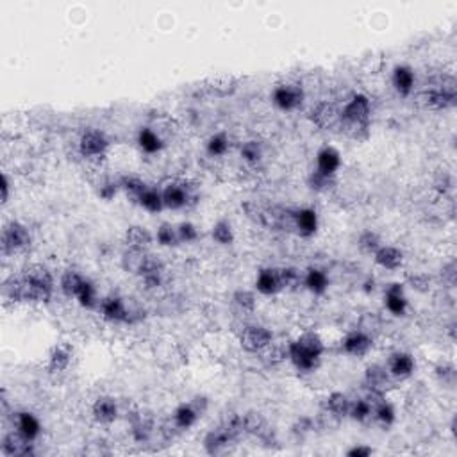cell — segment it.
<instances>
[{
	"mask_svg": "<svg viewBox=\"0 0 457 457\" xmlns=\"http://www.w3.org/2000/svg\"><path fill=\"white\" fill-rule=\"evenodd\" d=\"M325 354V343L315 331H305L288 343V361L300 373H312L320 368Z\"/></svg>",
	"mask_w": 457,
	"mask_h": 457,
	"instance_id": "1",
	"label": "cell"
},
{
	"mask_svg": "<svg viewBox=\"0 0 457 457\" xmlns=\"http://www.w3.org/2000/svg\"><path fill=\"white\" fill-rule=\"evenodd\" d=\"M23 304H47L52 300L56 281L52 271L40 263H34L22 271Z\"/></svg>",
	"mask_w": 457,
	"mask_h": 457,
	"instance_id": "2",
	"label": "cell"
},
{
	"mask_svg": "<svg viewBox=\"0 0 457 457\" xmlns=\"http://www.w3.org/2000/svg\"><path fill=\"white\" fill-rule=\"evenodd\" d=\"M243 436L245 434H243L242 427V414L232 413L218 427L205 434L204 450L209 456H222V453L229 452V448L236 445Z\"/></svg>",
	"mask_w": 457,
	"mask_h": 457,
	"instance_id": "3",
	"label": "cell"
},
{
	"mask_svg": "<svg viewBox=\"0 0 457 457\" xmlns=\"http://www.w3.org/2000/svg\"><path fill=\"white\" fill-rule=\"evenodd\" d=\"M457 101V82L456 77L450 74H443L431 81L422 95V102L427 109L432 111H446L453 108Z\"/></svg>",
	"mask_w": 457,
	"mask_h": 457,
	"instance_id": "4",
	"label": "cell"
},
{
	"mask_svg": "<svg viewBox=\"0 0 457 457\" xmlns=\"http://www.w3.org/2000/svg\"><path fill=\"white\" fill-rule=\"evenodd\" d=\"M161 193H163L164 209H170V211H181L197 202V188L193 186V182L186 181V179H175V181L167 182Z\"/></svg>",
	"mask_w": 457,
	"mask_h": 457,
	"instance_id": "5",
	"label": "cell"
},
{
	"mask_svg": "<svg viewBox=\"0 0 457 457\" xmlns=\"http://www.w3.org/2000/svg\"><path fill=\"white\" fill-rule=\"evenodd\" d=\"M33 243V235H30L29 227L23 225L18 220H11L2 229V238H0V247L2 254L6 257L15 256V254L27 250Z\"/></svg>",
	"mask_w": 457,
	"mask_h": 457,
	"instance_id": "6",
	"label": "cell"
},
{
	"mask_svg": "<svg viewBox=\"0 0 457 457\" xmlns=\"http://www.w3.org/2000/svg\"><path fill=\"white\" fill-rule=\"evenodd\" d=\"M304 101L305 91L297 82H281L271 91V104L284 113H293L300 109Z\"/></svg>",
	"mask_w": 457,
	"mask_h": 457,
	"instance_id": "7",
	"label": "cell"
},
{
	"mask_svg": "<svg viewBox=\"0 0 457 457\" xmlns=\"http://www.w3.org/2000/svg\"><path fill=\"white\" fill-rule=\"evenodd\" d=\"M77 147H79V154H81L84 159L98 161V159H104L109 147H111V142H109V138L102 132V130L88 129L81 134Z\"/></svg>",
	"mask_w": 457,
	"mask_h": 457,
	"instance_id": "8",
	"label": "cell"
},
{
	"mask_svg": "<svg viewBox=\"0 0 457 457\" xmlns=\"http://www.w3.org/2000/svg\"><path fill=\"white\" fill-rule=\"evenodd\" d=\"M372 120V101L364 94H354L339 109V123H364Z\"/></svg>",
	"mask_w": 457,
	"mask_h": 457,
	"instance_id": "9",
	"label": "cell"
},
{
	"mask_svg": "<svg viewBox=\"0 0 457 457\" xmlns=\"http://www.w3.org/2000/svg\"><path fill=\"white\" fill-rule=\"evenodd\" d=\"M98 311H101L102 318H104L106 322H109V324L130 325L132 305L127 304L125 298L118 297V295H108V297L101 298Z\"/></svg>",
	"mask_w": 457,
	"mask_h": 457,
	"instance_id": "10",
	"label": "cell"
},
{
	"mask_svg": "<svg viewBox=\"0 0 457 457\" xmlns=\"http://www.w3.org/2000/svg\"><path fill=\"white\" fill-rule=\"evenodd\" d=\"M271 342H273V334L264 325H245L239 332V345L249 354H261Z\"/></svg>",
	"mask_w": 457,
	"mask_h": 457,
	"instance_id": "11",
	"label": "cell"
},
{
	"mask_svg": "<svg viewBox=\"0 0 457 457\" xmlns=\"http://www.w3.org/2000/svg\"><path fill=\"white\" fill-rule=\"evenodd\" d=\"M293 213L295 209L284 208V205H271V208L261 209L257 218L271 231H293Z\"/></svg>",
	"mask_w": 457,
	"mask_h": 457,
	"instance_id": "12",
	"label": "cell"
},
{
	"mask_svg": "<svg viewBox=\"0 0 457 457\" xmlns=\"http://www.w3.org/2000/svg\"><path fill=\"white\" fill-rule=\"evenodd\" d=\"M386 370L395 383L407 380L414 376V370H417V359H414V356L411 352L397 350V352H393L390 357H388Z\"/></svg>",
	"mask_w": 457,
	"mask_h": 457,
	"instance_id": "13",
	"label": "cell"
},
{
	"mask_svg": "<svg viewBox=\"0 0 457 457\" xmlns=\"http://www.w3.org/2000/svg\"><path fill=\"white\" fill-rule=\"evenodd\" d=\"M138 277L142 279L143 288L147 291L159 290L164 283V263L157 256L147 252L142 268H140Z\"/></svg>",
	"mask_w": 457,
	"mask_h": 457,
	"instance_id": "14",
	"label": "cell"
},
{
	"mask_svg": "<svg viewBox=\"0 0 457 457\" xmlns=\"http://www.w3.org/2000/svg\"><path fill=\"white\" fill-rule=\"evenodd\" d=\"M34 443L29 438H26L23 434H20L16 429L6 432L2 443H0V450L6 457H30L36 453Z\"/></svg>",
	"mask_w": 457,
	"mask_h": 457,
	"instance_id": "15",
	"label": "cell"
},
{
	"mask_svg": "<svg viewBox=\"0 0 457 457\" xmlns=\"http://www.w3.org/2000/svg\"><path fill=\"white\" fill-rule=\"evenodd\" d=\"M395 380L391 379V376L388 373L386 364H370L368 368L364 370V379L363 386L366 391H372V393L386 395L388 391L393 388Z\"/></svg>",
	"mask_w": 457,
	"mask_h": 457,
	"instance_id": "16",
	"label": "cell"
},
{
	"mask_svg": "<svg viewBox=\"0 0 457 457\" xmlns=\"http://www.w3.org/2000/svg\"><path fill=\"white\" fill-rule=\"evenodd\" d=\"M372 349H373V336L368 334V332L361 331V329H354V331H350L342 342L343 352L350 357H357V359L368 356Z\"/></svg>",
	"mask_w": 457,
	"mask_h": 457,
	"instance_id": "17",
	"label": "cell"
},
{
	"mask_svg": "<svg viewBox=\"0 0 457 457\" xmlns=\"http://www.w3.org/2000/svg\"><path fill=\"white\" fill-rule=\"evenodd\" d=\"M380 397H384V395L366 391V395H363V397L352 398L349 409L350 420L357 422V424H368V422H373V407H376V402L379 400Z\"/></svg>",
	"mask_w": 457,
	"mask_h": 457,
	"instance_id": "18",
	"label": "cell"
},
{
	"mask_svg": "<svg viewBox=\"0 0 457 457\" xmlns=\"http://www.w3.org/2000/svg\"><path fill=\"white\" fill-rule=\"evenodd\" d=\"M384 308L395 318H404L407 315L409 300L404 284L393 283L384 290Z\"/></svg>",
	"mask_w": 457,
	"mask_h": 457,
	"instance_id": "19",
	"label": "cell"
},
{
	"mask_svg": "<svg viewBox=\"0 0 457 457\" xmlns=\"http://www.w3.org/2000/svg\"><path fill=\"white\" fill-rule=\"evenodd\" d=\"M320 218L316 209L312 208H298L293 213V232L300 238L308 239L318 232Z\"/></svg>",
	"mask_w": 457,
	"mask_h": 457,
	"instance_id": "20",
	"label": "cell"
},
{
	"mask_svg": "<svg viewBox=\"0 0 457 457\" xmlns=\"http://www.w3.org/2000/svg\"><path fill=\"white\" fill-rule=\"evenodd\" d=\"M242 427L243 434L261 439L263 443H268L273 438L271 427L268 425L266 418H264L259 411H249V413L242 414Z\"/></svg>",
	"mask_w": 457,
	"mask_h": 457,
	"instance_id": "21",
	"label": "cell"
},
{
	"mask_svg": "<svg viewBox=\"0 0 457 457\" xmlns=\"http://www.w3.org/2000/svg\"><path fill=\"white\" fill-rule=\"evenodd\" d=\"M120 414V405L116 402L115 397L109 395H102L91 405V417L97 424L101 425H111L118 420Z\"/></svg>",
	"mask_w": 457,
	"mask_h": 457,
	"instance_id": "22",
	"label": "cell"
},
{
	"mask_svg": "<svg viewBox=\"0 0 457 457\" xmlns=\"http://www.w3.org/2000/svg\"><path fill=\"white\" fill-rule=\"evenodd\" d=\"M391 86L402 98L411 97L417 86V74L413 68L409 64H397L391 72Z\"/></svg>",
	"mask_w": 457,
	"mask_h": 457,
	"instance_id": "23",
	"label": "cell"
},
{
	"mask_svg": "<svg viewBox=\"0 0 457 457\" xmlns=\"http://www.w3.org/2000/svg\"><path fill=\"white\" fill-rule=\"evenodd\" d=\"M201 417H202L201 409H198L197 405L190 400V402H184V404H181L175 407L170 422H171V425L177 429V432H186V431H190L191 427H195V425H197V422L201 420Z\"/></svg>",
	"mask_w": 457,
	"mask_h": 457,
	"instance_id": "24",
	"label": "cell"
},
{
	"mask_svg": "<svg viewBox=\"0 0 457 457\" xmlns=\"http://www.w3.org/2000/svg\"><path fill=\"white\" fill-rule=\"evenodd\" d=\"M311 122L322 130L339 127V109L329 101L318 102V104L311 109Z\"/></svg>",
	"mask_w": 457,
	"mask_h": 457,
	"instance_id": "25",
	"label": "cell"
},
{
	"mask_svg": "<svg viewBox=\"0 0 457 457\" xmlns=\"http://www.w3.org/2000/svg\"><path fill=\"white\" fill-rule=\"evenodd\" d=\"M256 291L264 297H273L284 291L279 268H261L256 277Z\"/></svg>",
	"mask_w": 457,
	"mask_h": 457,
	"instance_id": "26",
	"label": "cell"
},
{
	"mask_svg": "<svg viewBox=\"0 0 457 457\" xmlns=\"http://www.w3.org/2000/svg\"><path fill=\"white\" fill-rule=\"evenodd\" d=\"M11 420L13 427H15L20 434L29 438L30 441H36L41 436V432H43V425H41L40 418L34 413H30V411H16V413H13Z\"/></svg>",
	"mask_w": 457,
	"mask_h": 457,
	"instance_id": "27",
	"label": "cell"
},
{
	"mask_svg": "<svg viewBox=\"0 0 457 457\" xmlns=\"http://www.w3.org/2000/svg\"><path fill=\"white\" fill-rule=\"evenodd\" d=\"M136 143H138V149L142 150L145 156H156L161 150L164 149V138L163 134L159 132L154 127H142L138 130V136H136Z\"/></svg>",
	"mask_w": 457,
	"mask_h": 457,
	"instance_id": "28",
	"label": "cell"
},
{
	"mask_svg": "<svg viewBox=\"0 0 457 457\" xmlns=\"http://www.w3.org/2000/svg\"><path fill=\"white\" fill-rule=\"evenodd\" d=\"M342 164H343L342 152H339L336 147L325 145L318 150V154H316V168L315 170L322 171V174L338 175Z\"/></svg>",
	"mask_w": 457,
	"mask_h": 457,
	"instance_id": "29",
	"label": "cell"
},
{
	"mask_svg": "<svg viewBox=\"0 0 457 457\" xmlns=\"http://www.w3.org/2000/svg\"><path fill=\"white\" fill-rule=\"evenodd\" d=\"M156 422L150 414L138 413L134 414L132 420H130V436L136 443H149L156 434Z\"/></svg>",
	"mask_w": 457,
	"mask_h": 457,
	"instance_id": "30",
	"label": "cell"
},
{
	"mask_svg": "<svg viewBox=\"0 0 457 457\" xmlns=\"http://www.w3.org/2000/svg\"><path fill=\"white\" fill-rule=\"evenodd\" d=\"M154 239H156V236L143 225L129 227L125 231V236H123L127 249L143 250V252H149L150 247L154 245Z\"/></svg>",
	"mask_w": 457,
	"mask_h": 457,
	"instance_id": "31",
	"label": "cell"
},
{
	"mask_svg": "<svg viewBox=\"0 0 457 457\" xmlns=\"http://www.w3.org/2000/svg\"><path fill=\"white\" fill-rule=\"evenodd\" d=\"M404 259H405L404 250L393 245H383L376 254H373V261H376L377 266L390 271L400 270L402 264H404Z\"/></svg>",
	"mask_w": 457,
	"mask_h": 457,
	"instance_id": "32",
	"label": "cell"
},
{
	"mask_svg": "<svg viewBox=\"0 0 457 457\" xmlns=\"http://www.w3.org/2000/svg\"><path fill=\"white\" fill-rule=\"evenodd\" d=\"M74 350L67 343H57L50 349L49 359H47V370L50 373H61L70 366Z\"/></svg>",
	"mask_w": 457,
	"mask_h": 457,
	"instance_id": "33",
	"label": "cell"
},
{
	"mask_svg": "<svg viewBox=\"0 0 457 457\" xmlns=\"http://www.w3.org/2000/svg\"><path fill=\"white\" fill-rule=\"evenodd\" d=\"M329 286H331V279L325 270L311 266L304 271V288L309 293L320 297V295L327 293Z\"/></svg>",
	"mask_w": 457,
	"mask_h": 457,
	"instance_id": "34",
	"label": "cell"
},
{
	"mask_svg": "<svg viewBox=\"0 0 457 457\" xmlns=\"http://www.w3.org/2000/svg\"><path fill=\"white\" fill-rule=\"evenodd\" d=\"M350 400L352 398L349 397L343 391H332L331 395H327L324 400V411H327L329 414H332L338 420H345L349 418V409H350Z\"/></svg>",
	"mask_w": 457,
	"mask_h": 457,
	"instance_id": "35",
	"label": "cell"
},
{
	"mask_svg": "<svg viewBox=\"0 0 457 457\" xmlns=\"http://www.w3.org/2000/svg\"><path fill=\"white\" fill-rule=\"evenodd\" d=\"M147 188H149V184L142 177H136V175H122L120 177V191L136 205H138L140 197L145 193Z\"/></svg>",
	"mask_w": 457,
	"mask_h": 457,
	"instance_id": "36",
	"label": "cell"
},
{
	"mask_svg": "<svg viewBox=\"0 0 457 457\" xmlns=\"http://www.w3.org/2000/svg\"><path fill=\"white\" fill-rule=\"evenodd\" d=\"M373 422L384 429L391 427V425L397 422V409L388 400L386 395L376 402V407H373Z\"/></svg>",
	"mask_w": 457,
	"mask_h": 457,
	"instance_id": "37",
	"label": "cell"
},
{
	"mask_svg": "<svg viewBox=\"0 0 457 457\" xmlns=\"http://www.w3.org/2000/svg\"><path fill=\"white\" fill-rule=\"evenodd\" d=\"M86 277L79 273L77 270H67L63 271V276L60 279V290L67 298H77L79 291H81L82 284H84Z\"/></svg>",
	"mask_w": 457,
	"mask_h": 457,
	"instance_id": "38",
	"label": "cell"
},
{
	"mask_svg": "<svg viewBox=\"0 0 457 457\" xmlns=\"http://www.w3.org/2000/svg\"><path fill=\"white\" fill-rule=\"evenodd\" d=\"M231 150V138L225 130H218V132L211 134L205 142V152L209 157H223Z\"/></svg>",
	"mask_w": 457,
	"mask_h": 457,
	"instance_id": "39",
	"label": "cell"
},
{
	"mask_svg": "<svg viewBox=\"0 0 457 457\" xmlns=\"http://www.w3.org/2000/svg\"><path fill=\"white\" fill-rule=\"evenodd\" d=\"M138 205L143 209V211L150 213V215H157L164 209V202H163V193H161L159 188L156 186H149L145 190V193L140 197Z\"/></svg>",
	"mask_w": 457,
	"mask_h": 457,
	"instance_id": "40",
	"label": "cell"
},
{
	"mask_svg": "<svg viewBox=\"0 0 457 457\" xmlns=\"http://www.w3.org/2000/svg\"><path fill=\"white\" fill-rule=\"evenodd\" d=\"M281 283L284 291H297L304 288V271L297 266H283L279 268Z\"/></svg>",
	"mask_w": 457,
	"mask_h": 457,
	"instance_id": "41",
	"label": "cell"
},
{
	"mask_svg": "<svg viewBox=\"0 0 457 457\" xmlns=\"http://www.w3.org/2000/svg\"><path fill=\"white\" fill-rule=\"evenodd\" d=\"M336 184H338L336 175L322 174V171L318 170H312L308 177L309 190L316 191V193H327V191H331Z\"/></svg>",
	"mask_w": 457,
	"mask_h": 457,
	"instance_id": "42",
	"label": "cell"
},
{
	"mask_svg": "<svg viewBox=\"0 0 457 457\" xmlns=\"http://www.w3.org/2000/svg\"><path fill=\"white\" fill-rule=\"evenodd\" d=\"M211 238L213 242H216L222 247H229L235 243L236 235L232 229V223L229 220H218L211 229Z\"/></svg>",
	"mask_w": 457,
	"mask_h": 457,
	"instance_id": "43",
	"label": "cell"
},
{
	"mask_svg": "<svg viewBox=\"0 0 457 457\" xmlns=\"http://www.w3.org/2000/svg\"><path fill=\"white\" fill-rule=\"evenodd\" d=\"M75 300L79 302V305H81V308L98 309L101 298H98V290H97V286H95L94 281H89L88 277H86L84 284H82L81 291H79V295Z\"/></svg>",
	"mask_w": 457,
	"mask_h": 457,
	"instance_id": "44",
	"label": "cell"
},
{
	"mask_svg": "<svg viewBox=\"0 0 457 457\" xmlns=\"http://www.w3.org/2000/svg\"><path fill=\"white\" fill-rule=\"evenodd\" d=\"M239 156L245 161L247 164H257L263 161L264 157V147L263 143L257 142V140H247V142L242 143L239 147Z\"/></svg>",
	"mask_w": 457,
	"mask_h": 457,
	"instance_id": "45",
	"label": "cell"
},
{
	"mask_svg": "<svg viewBox=\"0 0 457 457\" xmlns=\"http://www.w3.org/2000/svg\"><path fill=\"white\" fill-rule=\"evenodd\" d=\"M209 91L216 97H229L236 91L238 88V81H236L232 75H222V77H216L209 82Z\"/></svg>",
	"mask_w": 457,
	"mask_h": 457,
	"instance_id": "46",
	"label": "cell"
},
{
	"mask_svg": "<svg viewBox=\"0 0 457 457\" xmlns=\"http://www.w3.org/2000/svg\"><path fill=\"white\" fill-rule=\"evenodd\" d=\"M261 356H263L264 363L271 364V366L284 363V361L288 359V343H277L276 339H273V342L261 352Z\"/></svg>",
	"mask_w": 457,
	"mask_h": 457,
	"instance_id": "47",
	"label": "cell"
},
{
	"mask_svg": "<svg viewBox=\"0 0 457 457\" xmlns=\"http://www.w3.org/2000/svg\"><path fill=\"white\" fill-rule=\"evenodd\" d=\"M383 245V239L376 231H363L357 238V249H359L361 254H366V256H373Z\"/></svg>",
	"mask_w": 457,
	"mask_h": 457,
	"instance_id": "48",
	"label": "cell"
},
{
	"mask_svg": "<svg viewBox=\"0 0 457 457\" xmlns=\"http://www.w3.org/2000/svg\"><path fill=\"white\" fill-rule=\"evenodd\" d=\"M145 256H147V252H143V250L127 249L125 252L122 254V268L127 271V273L138 276L140 268H142Z\"/></svg>",
	"mask_w": 457,
	"mask_h": 457,
	"instance_id": "49",
	"label": "cell"
},
{
	"mask_svg": "<svg viewBox=\"0 0 457 457\" xmlns=\"http://www.w3.org/2000/svg\"><path fill=\"white\" fill-rule=\"evenodd\" d=\"M156 242L159 243L161 247H177L181 245L177 235V225L170 222H163L156 231Z\"/></svg>",
	"mask_w": 457,
	"mask_h": 457,
	"instance_id": "50",
	"label": "cell"
},
{
	"mask_svg": "<svg viewBox=\"0 0 457 457\" xmlns=\"http://www.w3.org/2000/svg\"><path fill=\"white\" fill-rule=\"evenodd\" d=\"M232 302H235L236 308L242 312H247V315H252L257 308V297L256 291L250 290H238L232 295Z\"/></svg>",
	"mask_w": 457,
	"mask_h": 457,
	"instance_id": "51",
	"label": "cell"
},
{
	"mask_svg": "<svg viewBox=\"0 0 457 457\" xmlns=\"http://www.w3.org/2000/svg\"><path fill=\"white\" fill-rule=\"evenodd\" d=\"M120 191V179L104 177L97 182V195L104 201H113Z\"/></svg>",
	"mask_w": 457,
	"mask_h": 457,
	"instance_id": "52",
	"label": "cell"
},
{
	"mask_svg": "<svg viewBox=\"0 0 457 457\" xmlns=\"http://www.w3.org/2000/svg\"><path fill=\"white\" fill-rule=\"evenodd\" d=\"M316 431L315 418L311 417H300L293 425H291V434L298 439H305Z\"/></svg>",
	"mask_w": 457,
	"mask_h": 457,
	"instance_id": "53",
	"label": "cell"
},
{
	"mask_svg": "<svg viewBox=\"0 0 457 457\" xmlns=\"http://www.w3.org/2000/svg\"><path fill=\"white\" fill-rule=\"evenodd\" d=\"M177 235L181 243H195L198 239V236H201V232H198L197 225L193 222L184 220V222L177 223Z\"/></svg>",
	"mask_w": 457,
	"mask_h": 457,
	"instance_id": "54",
	"label": "cell"
},
{
	"mask_svg": "<svg viewBox=\"0 0 457 457\" xmlns=\"http://www.w3.org/2000/svg\"><path fill=\"white\" fill-rule=\"evenodd\" d=\"M407 284L418 293H429L432 288V279L427 273H414V276H409Z\"/></svg>",
	"mask_w": 457,
	"mask_h": 457,
	"instance_id": "55",
	"label": "cell"
},
{
	"mask_svg": "<svg viewBox=\"0 0 457 457\" xmlns=\"http://www.w3.org/2000/svg\"><path fill=\"white\" fill-rule=\"evenodd\" d=\"M453 184H456V181H453L452 175L446 174V171H441V174L434 179V190L438 191L439 195H448L450 191L453 190Z\"/></svg>",
	"mask_w": 457,
	"mask_h": 457,
	"instance_id": "56",
	"label": "cell"
},
{
	"mask_svg": "<svg viewBox=\"0 0 457 457\" xmlns=\"http://www.w3.org/2000/svg\"><path fill=\"white\" fill-rule=\"evenodd\" d=\"M359 329L373 336L380 329V318L376 315V312H366V315L361 318Z\"/></svg>",
	"mask_w": 457,
	"mask_h": 457,
	"instance_id": "57",
	"label": "cell"
},
{
	"mask_svg": "<svg viewBox=\"0 0 457 457\" xmlns=\"http://www.w3.org/2000/svg\"><path fill=\"white\" fill-rule=\"evenodd\" d=\"M436 376L439 377V380H443V384L453 386V383H456V366L452 363L439 364L436 368Z\"/></svg>",
	"mask_w": 457,
	"mask_h": 457,
	"instance_id": "58",
	"label": "cell"
},
{
	"mask_svg": "<svg viewBox=\"0 0 457 457\" xmlns=\"http://www.w3.org/2000/svg\"><path fill=\"white\" fill-rule=\"evenodd\" d=\"M0 191H2V195H0V202H2V205H6L9 202V197H11V179H9L8 171H4V174H2V181H0Z\"/></svg>",
	"mask_w": 457,
	"mask_h": 457,
	"instance_id": "59",
	"label": "cell"
},
{
	"mask_svg": "<svg viewBox=\"0 0 457 457\" xmlns=\"http://www.w3.org/2000/svg\"><path fill=\"white\" fill-rule=\"evenodd\" d=\"M376 450L368 445H354L352 448L346 450V456L349 457H370Z\"/></svg>",
	"mask_w": 457,
	"mask_h": 457,
	"instance_id": "60",
	"label": "cell"
},
{
	"mask_svg": "<svg viewBox=\"0 0 457 457\" xmlns=\"http://www.w3.org/2000/svg\"><path fill=\"white\" fill-rule=\"evenodd\" d=\"M443 281H445L450 288H453V284H456V261H450V263L443 268Z\"/></svg>",
	"mask_w": 457,
	"mask_h": 457,
	"instance_id": "61",
	"label": "cell"
},
{
	"mask_svg": "<svg viewBox=\"0 0 457 457\" xmlns=\"http://www.w3.org/2000/svg\"><path fill=\"white\" fill-rule=\"evenodd\" d=\"M363 290L366 291V293H373V291H376V279H373V277H368V279L364 281Z\"/></svg>",
	"mask_w": 457,
	"mask_h": 457,
	"instance_id": "62",
	"label": "cell"
}]
</instances>
